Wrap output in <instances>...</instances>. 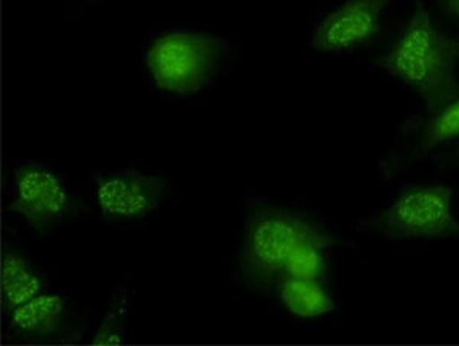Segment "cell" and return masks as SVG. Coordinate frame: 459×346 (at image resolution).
Instances as JSON below:
<instances>
[{"label": "cell", "mask_w": 459, "mask_h": 346, "mask_svg": "<svg viewBox=\"0 0 459 346\" xmlns=\"http://www.w3.org/2000/svg\"><path fill=\"white\" fill-rule=\"evenodd\" d=\"M376 65L412 88L428 114L459 97V37L439 28L424 4L415 5L402 34Z\"/></svg>", "instance_id": "6da1fadb"}, {"label": "cell", "mask_w": 459, "mask_h": 346, "mask_svg": "<svg viewBox=\"0 0 459 346\" xmlns=\"http://www.w3.org/2000/svg\"><path fill=\"white\" fill-rule=\"evenodd\" d=\"M324 239L333 238L311 218L259 205L247 220L239 257L242 278L255 290L272 289L300 248Z\"/></svg>", "instance_id": "7a4b0ae2"}, {"label": "cell", "mask_w": 459, "mask_h": 346, "mask_svg": "<svg viewBox=\"0 0 459 346\" xmlns=\"http://www.w3.org/2000/svg\"><path fill=\"white\" fill-rule=\"evenodd\" d=\"M454 189L443 183L415 184L385 209L363 220L360 229L383 239H449L459 237Z\"/></svg>", "instance_id": "3957f363"}, {"label": "cell", "mask_w": 459, "mask_h": 346, "mask_svg": "<svg viewBox=\"0 0 459 346\" xmlns=\"http://www.w3.org/2000/svg\"><path fill=\"white\" fill-rule=\"evenodd\" d=\"M225 43L207 32H168L146 53L147 71L158 88L170 94H196L218 73Z\"/></svg>", "instance_id": "277c9868"}, {"label": "cell", "mask_w": 459, "mask_h": 346, "mask_svg": "<svg viewBox=\"0 0 459 346\" xmlns=\"http://www.w3.org/2000/svg\"><path fill=\"white\" fill-rule=\"evenodd\" d=\"M10 209L37 233H47L71 216L74 196L57 173L39 163H23L14 170Z\"/></svg>", "instance_id": "5b68a950"}, {"label": "cell", "mask_w": 459, "mask_h": 346, "mask_svg": "<svg viewBox=\"0 0 459 346\" xmlns=\"http://www.w3.org/2000/svg\"><path fill=\"white\" fill-rule=\"evenodd\" d=\"M168 194V181L138 170L100 175L95 181V203L101 218L140 221L151 216Z\"/></svg>", "instance_id": "8992f818"}, {"label": "cell", "mask_w": 459, "mask_h": 346, "mask_svg": "<svg viewBox=\"0 0 459 346\" xmlns=\"http://www.w3.org/2000/svg\"><path fill=\"white\" fill-rule=\"evenodd\" d=\"M10 334L31 343L79 341L83 331L73 302L58 293H42L10 313Z\"/></svg>", "instance_id": "52a82bcc"}, {"label": "cell", "mask_w": 459, "mask_h": 346, "mask_svg": "<svg viewBox=\"0 0 459 346\" xmlns=\"http://www.w3.org/2000/svg\"><path fill=\"white\" fill-rule=\"evenodd\" d=\"M391 0H346L318 23L313 45L318 53L339 54L371 42Z\"/></svg>", "instance_id": "ba28073f"}, {"label": "cell", "mask_w": 459, "mask_h": 346, "mask_svg": "<svg viewBox=\"0 0 459 346\" xmlns=\"http://www.w3.org/2000/svg\"><path fill=\"white\" fill-rule=\"evenodd\" d=\"M459 140V97L449 105L428 114V120L418 127L411 143L400 151L391 152L381 161V170L386 178L398 177L406 169L412 168L421 158L433 152L437 147Z\"/></svg>", "instance_id": "9c48e42d"}, {"label": "cell", "mask_w": 459, "mask_h": 346, "mask_svg": "<svg viewBox=\"0 0 459 346\" xmlns=\"http://www.w3.org/2000/svg\"><path fill=\"white\" fill-rule=\"evenodd\" d=\"M0 293L6 315L45 293V279L23 253L4 246L0 267Z\"/></svg>", "instance_id": "30bf717a"}, {"label": "cell", "mask_w": 459, "mask_h": 346, "mask_svg": "<svg viewBox=\"0 0 459 346\" xmlns=\"http://www.w3.org/2000/svg\"><path fill=\"white\" fill-rule=\"evenodd\" d=\"M274 290L283 310L296 319H322L337 308L324 281L285 276L277 281Z\"/></svg>", "instance_id": "8fae6325"}, {"label": "cell", "mask_w": 459, "mask_h": 346, "mask_svg": "<svg viewBox=\"0 0 459 346\" xmlns=\"http://www.w3.org/2000/svg\"><path fill=\"white\" fill-rule=\"evenodd\" d=\"M134 291L129 287H118L112 294L109 307L101 320L91 345H125L127 341V322L131 317Z\"/></svg>", "instance_id": "7c38bea8"}, {"label": "cell", "mask_w": 459, "mask_h": 346, "mask_svg": "<svg viewBox=\"0 0 459 346\" xmlns=\"http://www.w3.org/2000/svg\"><path fill=\"white\" fill-rule=\"evenodd\" d=\"M333 239L309 242L308 246L299 250L298 255L292 257L283 273L291 278L314 279L324 281L328 276V250Z\"/></svg>", "instance_id": "4fadbf2b"}, {"label": "cell", "mask_w": 459, "mask_h": 346, "mask_svg": "<svg viewBox=\"0 0 459 346\" xmlns=\"http://www.w3.org/2000/svg\"><path fill=\"white\" fill-rule=\"evenodd\" d=\"M438 4L447 16L459 21V0H438Z\"/></svg>", "instance_id": "5bb4252c"}, {"label": "cell", "mask_w": 459, "mask_h": 346, "mask_svg": "<svg viewBox=\"0 0 459 346\" xmlns=\"http://www.w3.org/2000/svg\"><path fill=\"white\" fill-rule=\"evenodd\" d=\"M438 161L446 164V166H450V168L459 169V149L439 155Z\"/></svg>", "instance_id": "9a60e30c"}]
</instances>
